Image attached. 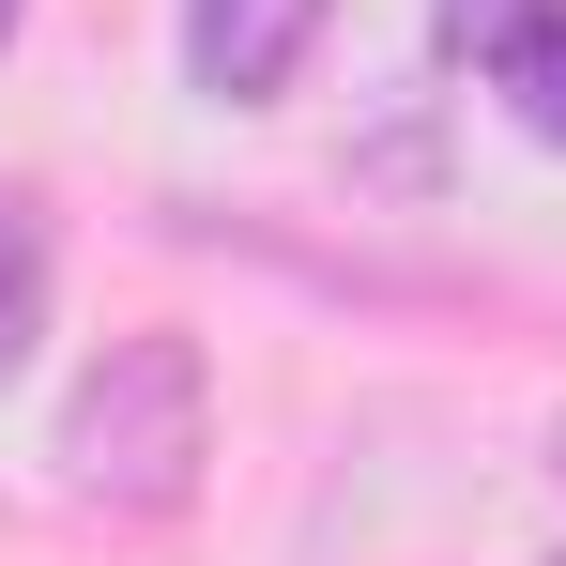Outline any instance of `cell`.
Instances as JSON below:
<instances>
[{
  "mask_svg": "<svg viewBox=\"0 0 566 566\" xmlns=\"http://www.w3.org/2000/svg\"><path fill=\"white\" fill-rule=\"evenodd\" d=\"M199 460H214V368H199V337H107L93 382L62 398V474L123 505V521H185L199 505Z\"/></svg>",
  "mask_w": 566,
  "mask_h": 566,
  "instance_id": "obj_1",
  "label": "cell"
},
{
  "mask_svg": "<svg viewBox=\"0 0 566 566\" xmlns=\"http://www.w3.org/2000/svg\"><path fill=\"white\" fill-rule=\"evenodd\" d=\"M322 15H337V0H185V77L214 107H261V93H291V62L322 46Z\"/></svg>",
  "mask_w": 566,
  "mask_h": 566,
  "instance_id": "obj_2",
  "label": "cell"
},
{
  "mask_svg": "<svg viewBox=\"0 0 566 566\" xmlns=\"http://www.w3.org/2000/svg\"><path fill=\"white\" fill-rule=\"evenodd\" d=\"M444 31L490 46V93L566 154V0H444Z\"/></svg>",
  "mask_w": 566,
  "mask_h": 566,
  "instance_id": "obj_3",
  "label": "cell"
},
{
  "mask_svg": "<svg viewBox=\"0 0 566 566\" xmlns=\"http://www.w3.org/2000/svg\"><path fill=\"white\" fill-rule=\"evenodd\" d=\"M31 337H46V230L31 199H0V382L31 368Z\"/></svg>",
  "mask_w": 566,
  "mask_h": 566,
  "instance_id": "obj_4",
  "label": "cell"
},
{
  "mask_svg": "<svg viewBox=\"0 0 566 566\" xmlns=\"http://www.w3.org/2000/svg\"><path fill=\"white\" fill-rule=\"evenodd\" d=\"M15 15H31V0H0V46H15Z\"/></svg>",
  "mask_w": 566,
  "mask_h": 566,
  "instance_id": "obj_5",
  "label": "cell"
},
{
  "mask_svg": "<svg viewBox=\"0 0 566 566\" xmlns=\"http://www.w3.org/2000/svg\"><path fill=\"white\" fill-rule=\"evenodd\" d=\"M552 566H566V552H552Z\"/></svg>",
  "mask_w": 566,
  "mask_h": 566,
  "instance_id": "obj_6",
  "label": "cell"
}]
</instances>
